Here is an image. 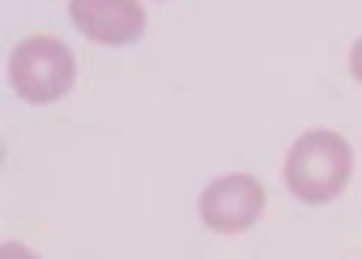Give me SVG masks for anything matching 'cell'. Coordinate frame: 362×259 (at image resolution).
<instances>
[{"instance_id": "obj_6", "label": "cell", "mask_w": 362, "mask_h": 259, "mask_svg": "<svg viewBox=\"0 0 362 259\" xmlns=\"http://www.w3.org/2000/svg\"><path fill=\"white\" fill-rule=\"evenodd\" d=\"M349 73H354V81H362V39H358L354 52H349Z\"/></svg>"}, {"instance_id": "obj_1", "label": "cell", "mask_w": 362, "mask_h": 259, "mask_svg": "<svg viewBox=\"0 0 362 259\" xmlns=\"http://www.w3.org/2000/svg\"><path fill=\"white\" fill-rule=\"evenodd\" d=\"M349 174H354V149L332 128L303 132L290 145V153H286V187L303 204H328V200H337L345 191Z\"/></svg>"}, {"instance_id": "obj_3", "label": "cell", "mask_w": 362, "mask_h": 259, "mask_svg": "<svg viewBox=\"0 0 362 259\" xmlns=\"http://www.w3.org/2000/svg\"><path fill=\"white\" fill-rule=\"evenodd\" d=\"M264 183L252 179V174H226V179H214L201 195V221L214 229V234H243L260 221L264 212Z\"/></svg>"}, {"instance_id": "obj_5", "label": "cell", "mask_w": 362, "mask_h": 259, "mask_svg": "<svg viewBox=\"0 0 362 259\" xmlns=\"http://www.w3.org/2000/svg\"><path fill=\"white\" fill-rule=\"evenodd\" d=\"M0 259H39L30 246H22V242H5L0 246Z\"/></svg>"}, {"instance_id": "obj_4", "label": "cell", "mask_w": 362, "mask_h": 259, "mask_svg": "<svg viewBox=\"0 0 362 259\" xmlns=\"http://www.w3.org/2000/svg\"><path fill=\"white\" fill-rule=\"evenodd\" d=\"M73 26L103 47H128L145 35V9L136 0H69Z\"/></svg>"}, {"instance_id": "obj_2", "label": "cell", "mask_w": 362, "mask_h": 259, "mask_svg": "<svg viewBox=\"0 0 362 259\" xmlns=\"http://www.w3.org/2000/svg\"><path fill=\"white\" fill-rule=\"evenodd\" d=\"M9 81L13 90L35 102V107H47L56 98H64L77 81V60L73 52L52 39V35H35V39H22L9 56Z\"/></svg>"}]
</instances>
